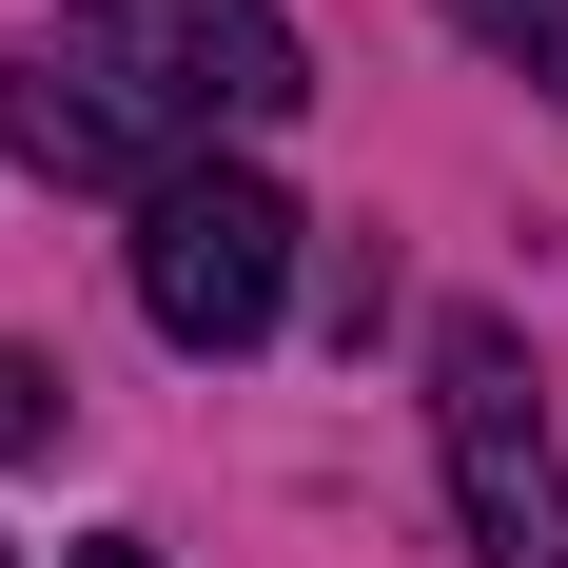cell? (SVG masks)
I'll return each mask as SVG.
<instances>
[{"instance_id": "6", "label": "cell", "mask_w": 568, "mask_h": 568, "mask_svg": "<svg viewBox=\"0 0 568 568\" xmlns=\"http://www.w3.org/2000/svg\"><path fill=\"white\" fill-rule=\"evenodd\" d=\"M79 568H158V549H138V529H99V549H79Z\"/></svg>"}, {"instance_id": "1", "label": "cell", "mask_w": 568, "mask_h": 568, "mask_svg": "<svg viewBox=\"0 0 568 568\" xmlns=\"http://www.w3.org/2000/svg\"><path fill=\"white\" fill-rule=\"evenodd\" d=\"M294 99H314V59L275 0H59L20 59V158L79 196H158L176 158L275 138Z\"/></svg>"}, {"instance_id": "4", "label": "cell", "mask_w": 568, "mask_h": 568, "mask_svg": "<svg viewBox=\"0 0 568 568\" xmlns=\"http://www.w3.org/2000/svg\"><path fill=\"white\" fill-rule=\"evenodd\" d=\"M470 40H490V59H510V79H529V99H568V0H470Z\"/></svg>"}, {"instance_id": "8", "label": "cell", "mask_w": 568, "mask_h": 568, "mask_svg": "<svg viewBox=\"0 0 568 568\" xmlns=\"http://www.w3.org/2000/svg\"><path fill=\"white\" fill-rule=\"evenodd\" d=\"M0 568H20V549H0Z\"/></svg>"}, {"instance_id": "5", "label": "cell", "mask_w": 568, "mask_h": 568, "mask_svg": "<svg viewBox=\"0 0 568 568\" xmlns=\"http://www.w3.org/2000/svg\"><path fill=\"white\" fill-rule=\"evenodd\" d=\"M59 412H79V393H59L40 353H0V470H20V452H59Z\"/></svg>"}, {"instance_id": "7", "label": "cell", "mask_w": 568, "mask_h": 568, "mask_svg": "<svg viewBox=\"0 0 568 568\" xmlns=\"http://www.w3.org/2000/svg\"><path fill=\"white\" fill-rule=\"evenodd\" d=\"M452 20H470V0H452Z\"/></svg>"}, {"instance_id": "2", "label": "cell", "mask_w": 568, "mask_h": 568, "mask_svg": "<svg viewBox=\"0 0 568 568\" xmlns=\"http://www.w3.org/2000/svg\"><path fill=\"white\" fill-rule=\"evenodd\" d=\"M138 314H158L176 353H255L294 314V196L255 158H176L158 196H138Z\"/></svg>"}, {"instance_id": "3", "label": "cell", "mask_w": 568, "mask_h": 568, "mask_svg": "<svg viewBox=\"0 0 568 568\" xmlns=\"http://www.w3.org/2000/svg\"><path fill=\"white\" fill-rule=\"evenodd\" d=\"M432 452H452L470 568H568V452H549V412H529V334L510 314H452L432 334Z\"/></svg>"}]
</instances>
